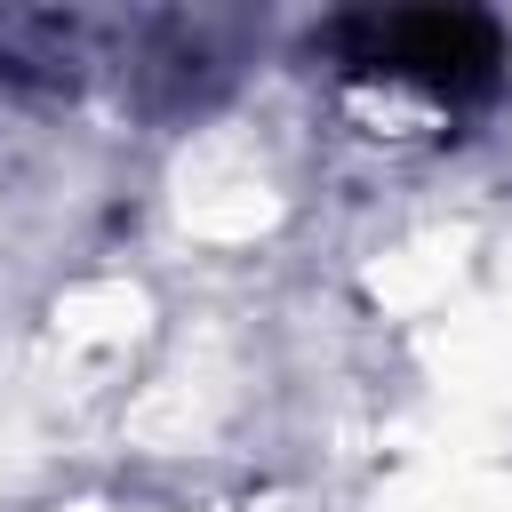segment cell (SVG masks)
Here are the masks:
<instances>
[{
	"instance_id": "6da1fadb",
	"label": "cell",
	"mask_w": 512,
	"mask_h": 512,
	"mask_svg": "<svg viewBox=\"0 0 512 512\" xmlns=\"http://www.w3.org/2000/svg\"><path fill=\"white\" fill-rule=\"evenodd\" d=\"M344 80L376 104H400L416 120H456L496 88L504 40L488 16L448 8H400V16H352L344 24Z\"/></svg>"
}]
</instances>
